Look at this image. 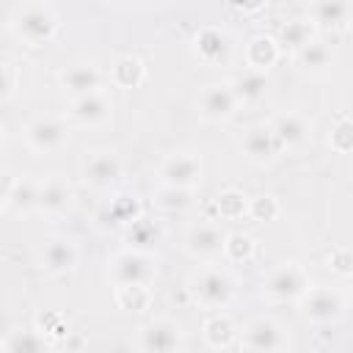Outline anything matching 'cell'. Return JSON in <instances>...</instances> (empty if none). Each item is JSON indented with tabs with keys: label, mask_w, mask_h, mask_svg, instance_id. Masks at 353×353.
<instances>
[{
	"label": "cell",
	"mask_w": 353,
	"mask_h": 353,
	"mask_svg": "<svg viewBox=\"0 0 353 353\" xmlns=\"http://www.w3.org/2000/svg\"><path fill=\"white\" fill-rule=\"evenodd\" d=\"M188 298L201 312H221L229 309L234 301V279L226 268H218L215 262H201L185 284Z\"/></svg>",
	"instance_id": "6da1fadb"
},
{
	"label": "cell",
	"mask_w": 353,
	"mask_h": 353,
	"mask_svg": "<svg viewBox=\"0 0 353 353\" xmlns=\"http://www.w3.org/2000/svg\"><path fill=\"white\" fill-rule=\"evenodd\" d=\"M11 36L25 47H44L50 44L61 30V17L50 3H22L11 19H8Z\"/></svg>",
	"instance_id": "7a4b0ae2"
},
{
	"label": "cell",
	"mask_w": 353,
	"mask_h": 353,
	"mask_svg": "<svg viewBox=\"0 0 353 353\" xmlns=\"http://www.w3.org/2000/svg\"><path fill=\"white\" fill-rule=\"evenodd\" d=\"M69 121L63 116H30L19 127L22 143L36 154V157H55L69 146Z\"/></svg>",
	"instance_id": "3957f363"
},
{
	"label": "cell",
	"mask_w": 353,
	"mask_h": 353,
	"mask_svg": "<svg viewBox=\"0 0 353 353\" xmlns=\"http://www.w3.org/2000/svg\"><path fill=\"white\" fill-rule=\"evenodd\" d=\"M309 287H312L309 270L301 262L287 259L265 273V279L259 281V298L265 303H295Z\"/></svg>",
	"instance_id": "277c9868"
},
{
	"label": "cell",
	"mask_w": 353,
	"mask_h": 353,
	"mask_svg": "<svg viewBox=\"0 0 353 353\" xmlns=\"http://www.w3.org/2000/svg\"><path fill=\"white\" fill-rule=\"evenodd\" d=\"M298 314L312 325H334L347 312V295L339 287H309L298 301Z\"/></svg>",
	"instance_id": "5b68a950"
},
{
	"label": "cell",
	"mask_w": 353,
	"mask_h": 353,
	"mask_svg": "<svg viewBox=\"0 0 353 353\" xmlns=\"http://www.w3.org/2000/svg\"><path fill=\"white\" fill-rule=\"evenodd\" d=\"M108 279L113 287L119 284H143L152 287L157 279V259L143 248H121L108 259Z\"/></svg>",
	"instance_id": "8992f818"
},
{
	"label": "cell",
	"mask_w": 353,
	"mask_h": 353,
	"mask_svg": "<svg viewBox=\"0 0 353 353\" xmlns=\"http://www.w3.org/2000/svg\"><path fill=\"white\" fill-rule=\"evenodd\" d=\"M80 176H83L85 188H91L97 193H108V190H113L121 182V176H124V160L110 146L88 149L85 157H83V163H80Z\"/></svg>",
	"instance_id": "52a82bcc"
},
{
	"label": "cell",
	"mask_w": 353,
	"mask_h": 353,
	"mask_svg": "<svg viewBox=\"0 0 353 353\" xmlns=\"http://www.w3.org/2000/svg\"><path fill=\"white\" fill-rule=\"evenodd\" d=\"M113 99L105 88L99 91H91V94H83V97H74L66 102V113L63 119L69 121V127H80V130H97V127H105L110 119H113Z\"/></svg>",
	"instance_id": "ba28073f"
},
{
	"label": "cell",
	"mask_w": 353,
	"mask_h": 353,
	"mask_svg": "<svg viewBox=\"0 0 353 353\" xmlns=\"http://www.w3.org/2000/svg\"><path fill=\"white\" fill-rule=\"evenodd\" d=\"M204 179V160L199 152H174L157 165V185L196 190Z\"/></svg>",
	"instance_id": "9c48e42d"
},
{
	"label": "cell",
	"mask_w": 353,
	"mask_h": 353,
	"mask_svg": "<svg viewBox=\"0 0 353 353\" xmlns=\"http://www.w3.org/2000/svg\"><path fill=\"white\" fill-rule=\"evenodd\" d=\"M240 102L229 83H207L196 94V113L207 124H226L237 116Z\"/></svg>",
	"instance_id": "30bf717a"
},
{
	"label": "cell",
	"mask_w": 353,
	"mask_h": 353,
	"mask_svg": "<svg viewBox=\"0 0 353 353\" xmlns=\"http://www.w3.org/2000/svg\"><path fill=\"white\" fill-rule=\"evenodd\" d=\"M240 350H256V353H270V350H287L290 336L284 325L273 317H254L245 328H240L237 336Z\"/></svg>",
	"instance_id": "8fae6325"
},
{
	"label": "cell",
	"mask_w": 353,
	"mask_h": 353,
	"mask_svg": "<svg viewBox=\"0 0 353 353\" xmlns=\"http://www.w3.org/2000/svg\"><path fill=\"white\" fill-rule=\"evenodd\" d=\"M182 345H185V331L171 317L146 320L135 334V347L146 353H168V350H179Z\"/></svg>",
	"instance_id": "7c38bea8"
},
{
	"label": "cell",
	"mask_w": 353,
	"mask_h": 353,
	"mask_svg": "<svg viewBox=\"0 0 353 353\" xmlns=\"http://www.w3.org/2000/svg\"><path fill=\"white\" fill-rule=\"evenodd\" d=\"M36 262H39V270H41L44 276H52V279L66 276V273H72V270L77 268V262H80V245H77L74 237H66V234L50 237V240L41 245Z\"/></svg>",
	"instance_id": "4fadbf2b"
},
{
	"label": "cell",
	"mask_w": 353,
	"mask_h": 353,
	"mask_svg": "<svg viewBox=\"0 0 353 353\" xmlns=\"http://www.w3.org/2000/svg\"><path fill=\"white\" fill-rule=\"evenodd\" d=\"M281 152H284V149H281V143H279V138H276L270 121H262V124L248 127V130L243 132V138H240V154H243L251 165L265 168V165H270Z\"/></svg>",
	"instance_id": "5bb4252c"
},
{
	"label": "cell",
	"mask_w": 353,
	"mask_h": 353,
	"mask_svg": "<svg viewBox=\"0 0 353 353\" xmlns=\"http://www.w3.org/2000/svg\"><path fill=\"white\" fill-rule=\"evenodd\" d=\"M105 72L99 69V63L94 61H77V63H69L66 69L58 72V88L66 99H74V97H83V94H91V91H99L105 85Z\"/></svg>",
	"instance_id": "9a60e30c"
},
{
	"label": "cell",
	"mask_w": 353,
	"mask_h": 353,
	"mask_svg": "<svg viewBox=\"0 0 353 353\" xmlns=\"http://www.w3.org/2000/svg\"><path fill=\"white\" fill-rule=\"evenodd\" d=\"M226 232L215 221H199L185 234V251L199 262H215L223 254Z\"/></svg>",
	"instance_id": "2e32d148"
},
{
	"label": "cell",
	"mask_w": 353,
	"mask_h": 353,
	"mask_svg": "<svg viewBox=\"0 0 353 353\" xmlns=\"http://www.w3.org/2000/svg\"><path fill=\"white\" fill-rule=\"evenodd\" d=\"M72 207H74V190H72V185L63 176L50 174V176L39 179V196H36V212L39 215L61 218Z\"/></svg>",
	"instance_id": "e0dca14e"
},
{
	"label": "cell",
	"mask_w": 353,
	"mask_h": 353,
	"mask_svg": "<svg viewBox=\"0 0 353 353\" xmlns=\"http://www.w3.org/2000/svg\"><path fill=\"white\" fill-rule=\"evenodd\" d=\"M353 0H309V25L314 33H345L350 28Z\"/></svg>",
	"instance_id": "ac0fdd59"
},
{
	"label": "cell",
	"mask_w": 353,
	"mask_h": 353,
	"mask_svg": "<svg viewBox=\"0 0 353 353\" xmlns=\"http://www.w3.org/2000/svg\"><path fill=\"white\" fill-rule=\"evenodd\" d=\"M190 50L193 55L207 63V66H218V63H226L229 61V52H232V41H229V33L218 25H204L193 33V41H190Z\"/></svg>",
	"instance_id": "d6986e66"
},
{
	"label": "cell",
	"mask_w": 353,
	"mask_h": 353,
	"mask_svg": "<svg viewBox=\"0 0 353 353\" xmlns=\"http://www.w3.org/2000/svg\"><path fill=\"white\" fill-rule=\"evenodd\" d=\"M270 127H273L284 152H301L312 143V121L298 110H287V113L273 116Z\"/></svg>",
	"instance_id": "ffe728a7"
},
{
	"label": "cell",
	"mask_w": 353,
	"mask_h": 353,
	"mask_svg": "<svg viewBox=\"0 0 353 353\" xmlns=\"http://www.w3.org/2000/svg\"><path fill=\"white\" fill-rule=\"evenodd\" d=\"M141 201L130 193H116L110 199H105L97 210V226L99 229H124L127 223H132L135 218H141Z\"/></svg>",
	"instance_id": "44dd1931"
},
{
	"label": "cell",
	"mask_w": 353,
	"mask_h": 353,
	"mask_svg": "<svg viewBox=\"0 0 353 353\" xmlns=\"http://www.w3.org/2000/svg\"><path fill=\"white\" fill-rule=\"evenodd\" d=\"M292 61H295V66L303 72V74H312V77H323V74H328L331 69H334V63H336V52H334V47L325 41V39H309L303 47H298L295 52H292Z\"/></svg>",
	"instance_id": "7402d4cb"
},
{
	"label": "cell",
	"mask_w": 353,
	"mask_h": 353,
	"mask_svg": "<svg viewBox=\"0 0 353 353\" xmlns=\"http://www.w3.org/2000/svg\"><path fill=\"white\" fill-rule=\"evenodd\" d=\"M281 44L273 33H254L245 44H243V61L245 69H256V72H270L279 61H281Z\"/></svg>",
	"instance_id": "603a6c76"
},
{
	"label": "cell",
	"mask_w": 353,
	"mask_h": 353,
	"mask_svg": "<svg viewBox=\"0 0 353 353\" xmlns=\"http://www.w3.org/2000/svg\"><path fill=\"white\" fill-rule=\"evenodd\" d=\"M237 336H240V328L223 309L221 312H207V320L201 325V339H204L207 347L226 350V347L237 345Z\"/></svg>",
	"instance_id": "cb8c5ba5"
},
{
	"label": "cell",
	"mask_w": 353,
	"mask_h": 353,
	"mask_svg": "<svg viewBox=\"0 0 353 353\" xmlns=\"http://www.w3.org/2000/svg\"><path fill=\"white\" fill-rule=\"evenodd\" d=\"M240 108L243 105H259L268 94H270V77L268 72H256V69H243L229 80Z\"/></svg>",
	"instance_id": "d4e9b609"
},
{
	"label": "cell",
	"mask_w": 353,
	"mask_h": 353,
	"mask_svg": "<svg viewBox=\"0 0 353 353\" xmlns=\"http://www.w3.org/2000/svg\"><path fill=\"white\" fill-rule=\"evenodd\" d=\"M108 80L116 88H138L146 80V66H143V61L138 55H119L110 63Z\"/></svg>",
	"instance_id": "484cf974"
},
{
	"label": "cell",
	"mask_w": 353,
	"mask_h": 353,
	"mask_svg": "<svg viewBox=\"0 0 353 353\" xmlns=\"http://www.w3.org/2000/svg\"><path fill=\"white\" fill-rule=\"evenodd\" d=\"M36 196H39V179H33V176H14L6 210L17 212V215H30V212H36Z\"/></svg>",
	"instance_id": "4316f807"
},
{
	"label": "cell",
	"mask_w": 353,
	"mask_h": 353,
	"mask_svg": "<svg viewBox=\"0 0 353 353\" xmlns=\"http://www.w3.org/2000/svg\"><path fill=\"white\" fill-rule=\"evenodd\" d=\"M215 212L221 221H243L248 218V196L237 188H226L215 196Z\"/></svg>",
	"instance_id": "83f0119b"
},
{
	"label": "cell",
	"mask_w": 353,
	"mask_h": 353,
	"mask_svg": "<svg viewBox=\"0 0 353 353\" xmlns=\"http://www.w3.org/2000/svg\"><path fill=\"white\" fill-rule=\"evenodd\" d=\"M254 254H256V240H254L248 232H226L223 254H221L226 262L243 265V262H251Z\"/></svg>",
	"instance_id": "f1b7e54d"
},
{
	"label": "cell",
	"mask_w": 353,
	"mask_h": 353,
	"mask_svg": "<svg viewBox=\"0 0 353 353\" xmlns=\"http://www.w3.org/2000/svg\"><path fill=\"white\" fill-rule=\"evenodd\" d=\"M113 295L124 312H146L152 306V287L143 284H119L113 287Z\"/></svg>",
	"instance_id": "f546056e"
},
{
	"label": "cell",
	"mask_w": 353,
	"mask_h": 353,
	"mask_svg": "<svg viewBox=\"0 0 353 353\" xmlns=\"http://www.w3.org/2000/svg\"><path fill=\"white\" fill-rule=\"evenodd\" d=\"M190 201H193V190H185V188L157 185V190L152 193V204L160 212H182L190 207Z\"/></svg>",
	"instance_id": "4dcf8cb0"
},
{
	"label": "cell",
	"mask_w": 353,
	"mask_h": 353,
	"mask_svg": "<svg viewBox=\"0 0 353 353\" xmlns=\"http://www.w3.org/2000/svg\"><path fill=\"white\" fill-rule=\"evenodd\" d=\"M276 39H279L281 50L295 52V50L303 47L309 39H314V28L309 25V19H290V22L281 28V33H279Z\"/></svg>",
	"instance_id": "1f68e13d"
},
{
	"label": "cell",
	"mask_w": 353,
	"mask_h": 353,
	"mask_svg": "<svg viewBox=\"0 0 353 353\" xmlns=\"http://www.w3.org/2000/svg\"><path fill=\"white\" fill-rule=\"evenodd\" d=\"M124 237H127V243L132 245V248H149L152 243H157V237H160V229L149 221V218H135L132 223H127L124 226Z\"/></svg>",
	"instance_id": "d6a6232c"
},
{
	"label": "cell",
	"mask_w": 353,
	"mask_h": 353,
	"mask_svg": "<svg viewBox=\"0 0 353 353\" xmlns=\"http://www.w3.org/2000/svg\"><path fill=\"white\" fill-rule=\"evenodd\" d=\"M3 347L6 350H14V353H39V350L50 347V339L39 328H33V331H14L3 342Z\"/></svg>",
	"instance_id": "836d02e7"
},
{
	"label": "cell",
	"mask_w": 353,
	"mask_h": 353,
	"mask_svg": "<svg viewBox=\"0 0 353 353\" xmlns=\"http://www.w3.org/2000/svg\"><path fill=\"white\" fill-rule=\"evenodd\" d=\"M281 212V204L273 193H259L254 199H248V218L251 221H259V223H268V221H276Z\"/></svg>",
	"instance_id": "e575fe53"
},
{
	"label": "cell",
	"mask_w": 353,
	"mask_h": 353,
	"mask_svg": "<svg viewBox=\"0 0 353 353\" xmlns=\"http://www.w3.org/2000/svg\"><path fill=\"white\" fill-rule=\"evenodd\" d=\"M328 146L336 154H347L353 149V124L347 116H336V121L328 130Z\"/></svg>",
	"instance_id": "d590c367"
},
{
	"label": "cell",
	"mask_w": 353,
	"mask_h": 353,
	"mask_svg": "<svg viewBox=\"0 0 353 353\" xmlns=\"http://www.w3.org/2000/svg\"><path fill=\"white\" fill-rule=\"evenodd\" d=\"M325 268L339 279V281H347L353 276V256H350V248L347 245H336L328 251L325 256Z\"/></svg>",
	"instance_id": "8d00e7d4"
},
{
	"label": "cell",
	"mask_w": 353,
	"mask_h": 353,
	"mask_svg": "<svg viewBox=\"0 0 353 353\" xmlns=\"http://www.w3.org/2000/svg\"><path fill=\"white\" fill-rule=\"evenodd\" d=\"M36 328L52 342L55 336H63V334H69L66 331V323H63V317L58 314V312H39L36 314Z\"/></svg>",
	"instance_id": "74e56055"
},
{
	"label": "cell",
	"mask_w": 353,
	"mask_h": 353,
	"mask_svg": "<svg viewBox=\"0 0 353 353\" xmlns=\"http://www.w3.org/2000/svg\"><path fill=\"white\" fill-rule=\"evenodd\" d=\"M17 85H19V72H17V66L8 63V61H0V105L14 97Z\"/></svg>",
	"instance_id": "f35d334b"
},
{
	"label": "cell",
	"mask_w": 353,
	"mask_h": 353,
	"mask_svg": "<svg viewBox=\"0 0 353 353\" xmlns=\"http://www.w3.org/2000/svg\"><path fill=\"white\" fill-rule=\"evenodd\" d=\"M229 6L240 17H254V14H259L268 6V0H229Z\"/></svg>",
	"instance_id": "ab89813d"
},
{
	"label": "cell",
	"mask_w": 353,
	"mask_h": 353,
	"mask_svg": "<svg viewBox=\"0 0 353 353\" xmlns=\"http://www.w3.org/2000/svg\"><path fill=\"white\" fill-rule=\"evenodd\" d=\"M11 185H14V176L8 171L0 168V207H6L8 201V193H11Z\"/></svg>",
	"instance_id": "60d3db41"
},
{
	"label": "cell",
	"mask_w": 353,
	"mask_h": 353,
	"mask_svg": "<svg viewBox=\"0 0 353 353\" xmlns=\"http://www.w3.org/2000/svg\"><path fill=\"white\" fill-rule=\"evenodd\" d=\"M149 6H154V8H165V6H174V3H179V0H146Z\"/></svg>",
	"instance_id": "b9f144b4"
},
{
	"label": "cell",
	"mask_w": 353,
	"mask_h": 353,
	"mask_svg": "<svg viewBox=\"0 0 353 353\" xmlns=\"http://www.w3.org/2000/svg\"><path fill=\"white\" fill-rule=\"evenodd\" d=\"M105 3H127V0H105Z\"/></svg>",
	"instance_id": "7bdbcfd3"
},
{
	"label": "cell",
	"mask_w": 353,
	"mask_h": 353,
	"mask_svg": "<svg viewBox=\"0 0 353 353\" xmlns=\"http://www.w3.org/2000/svg\"><path fill=\"white\" fill-rule=\"evenodd\" d=\"M0 146H3V124H0Z\"/></svg>",
	"instance_id": "ee69618b"
},
{
	"label": "cell",
	"mask_w": 353,
	"mask_h": 353,
	"mask_svg": "<svg viewBox=\"0 0 353 353\" xmlns=\"http://www.w3.org/2000/svg\"><path fill=\"white\" fill-rule=\"evenodd\" d=\"M33 3H47V0H33Z\"/></svg>",
	"instance_id": "f6af8a7d"
}]
</instances>
